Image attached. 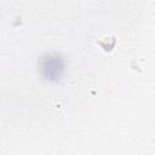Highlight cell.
I'll use <instances>...</instances> for the list:
<instances>
[{
  "mask_svg": "<svg viewBox=\"0 0 155 155\" xmlns=\"http://www.w3.org/2000/svg\"><path fill=\"white\" fill-rule=\"evenodd\" d=\"M40 69H41V74L45 79L56 81L64 73V63H63L62 58H59L58 56L48 54L46 58L42 59Z\"/></svg>",
  "mask_w": 155,
  "mask_h": 155,
  "instance_id": "1",
  "label": "cell"
}]
</instances>
